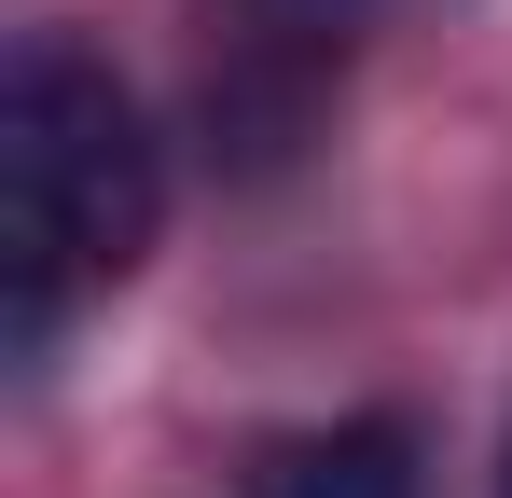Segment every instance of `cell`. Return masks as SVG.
Segmentation results:
<instances>
[{"label":"cell","instance_id":"1","mask_svg":"<svg viewBox=\"0 0 512 498\" xmlns=\"http://www.w3.org/2000/svg\"><path fill=\"white\" fill-rule=\"evenodd\" d=\"M167 236V139L125 97V70L28 28L0 56V305H14V360L42 374L56 332L84 319L97 291H125Z\"/></svg>","mask_w":512,"mask_h":498},{"label":"cell","instance_id":"2","mask_svg":"<svg viewBox=\"0 0 512 498\" xmlns=\"http://www.w3.org/2000/svg\"><path fill=\"white\" fill-rule=\"evenodd\" d=\"M374 0H194V125L208 153L263 180L333 125V83L360 56Z\"/></svg>","mask_w":512,"mask_h":498},{"label":"cell","instance_id":"3","mask_svg":"<svg viewBox=\"0 0 512 498\" xmlns=\"http://www.w3.org/2000/svg\"><path fill=\"white\" fill-rule=\"evenodd\" d=\"M250 498H429L416 485V429H402V415L277 429V443H250Z\"/></svg>","mask_w":512,"mask_h":498},{"label":"cell","instance_id":"4","mask_svg":"<svg viewBox=\"0 0 512 498\" xmlns=\"http://www.w3.org/2000/svg\"><path fill=\"white\" fill-rule=\"evenodd\" d=\"M499 498H512V457H499Z\"/></svg>","mask_w":512,"mask_h":498}]
</instances>
